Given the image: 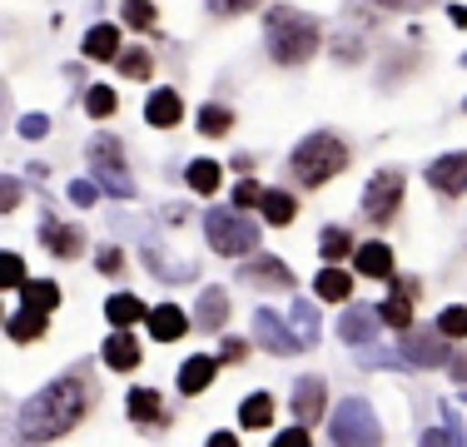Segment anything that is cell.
Returning a JSON list of instances; mask_svg holds the SVG:
<instances>
[{"mask_svg":"<svg viewBox=\"0 0 467 447\" xmlns=\"http://www.w3.org/2000/svg\"><path fill=\"white\" fill-rule=\"evenodd\" d=\"M90 408H95V373L85 363H75L65 373H55L46 388H36V398H26L16 428L30 447H40V442H55L65 432H75Z\"/></svg>","mask_w":467,"mask_h":447,"instance_id":"obj_1","label":"cell"},{"mask_svg":"<svg viewBox=\"0 0 467 447\" xmlns=\"http://www.w3.org/2000/svg\"><path fill=\"white\" fill-rule=\"evenodd\" d=\"M264 45H269L274 65H288V70H294V65H308L324 50V26H318V16H308V10L274 0V5L264 10Z\"/></svg>","mask_w":467,"mask_h":447,"instance_id":"obj_2","label":"cell"},{"mask_svg":"<svg viewBox=\"0 0 467 447\" xmlns=\"http://www.w3.org/2000/svg\"><path fill=\"white\" fill-rule=\"evenodd\" d=\"M348 160H353V150H348L343 134L314 130V134H304V140L294 144V154H288V174H294L304 189H324L333 174L348 170Z\"/></svg>","mask_w":467,"mask_h":447,"instance_id":"obj_3","label":"cell"},{"mask_svg":"<svg viewBox=\"0 0 467 447\" xmlns=\"http://www.w3.org/2000/svg\"><path fill=\"white\" fill-rule=\"evenodd\" d=\"M204 234H209V249L224 254V259H249V254H259V224L244 214V209H209Z\"/></svg>","mask_w":467,"mask_h":447,"instance_id":"obj_4","label":"cell"},{"mask_svg":"<svg viewBox=\"0 0 467 447\" xmlns=\"http://www.w3.org/2000/svg\"><path fill=\"white\" fill-rule=\"evenodd\" d=\"M328 438H333V447H378L383 442V422H378L373 402L368 398H343L338 408H333Z\"/></svg>","mask_w":467,"mask_h":447,"instance_id":"obj_5","label":"cell"},{"mask_svg":"<svg viewBox=\"0 0 467 447\" xmlns=\"http://www.w3.org/2000/svg\"><path fill=\"white\" fill-rule=\"evenodd\" d=\"M85 154H90L95 184L105 189V194L135 199V179H130V170H125V144H119V134H95V140L85 144Z\"/></svg>","mask_w":467,"mask_h":447,"instance_id":"obj_6","label":"cell"},{"mask_svg":"<svg viewBox=\"0 0 467 447\" xmlns=\"http://www.w3.org/2000/svg\"><path fill=\"white\" fill-rule=\"evenodd\" d=\"M403 189H408L403 170H378L368 184H363V219L368 224H393V214L403 209Z\"/></svg>","mask_w":467,"mask_h":447,"instance_id":"obj_7","label":"cell"},{"mask_svg":"<svg viewBox=\"0 0 467 447\" xmlns=\"http://www.w3.org/2000/svg\"><path fill=\"white\" fill-rule=\"evenodd\" d=\"M448 338L438 328H403V343H398V363L408 368H448Z\"/></svg>","mask_w":467,"mask_h":447,"instance_id":"obj_8","label":"cell"},{"mask_svg":"<svg viewBox=\"0 0 467 447\" xmlns=\"http://www.w3.org/2000/svg\"><path fill=\"white\" fill-rule=\"evenodd\" d=\"M254 338H259L274 358H294V353H304V343L294 338V328H288V323H284L274 308H259V313H254Z\"/></svg>","mask_w":467,"mask_h":447,"instance_id":"obj_9","label":"cell"},{"mask_svg":"<svg viewBox=\"0 0 467 447\" xmlns=\"http://www.w3.org/2000/svg\"><path fill=\"white\" fill-rule=\"evenodd\" d=\"M40 244H46V254H55V259H80L85 254V229L65 224L60 214H40Z\"/></svg>","mask_w":467,"mask_h":447,"instance_id":"obj_10","label":"cell"},{"mask_svg":"<svg viewBox=\"0 0 467 447\" xmlns=\"http://www.w3.org/2000/svg\"><path fill=\"white\" fill-rule=\"evenodd\" d=\"M288 408H294L298 428H314V422L324 418V408H328V383H324V378H298V383H294V402H288Z\"/></svg>","mask_w":467,"mask_h":447,"instance_id":"obj_11","label":"cell"},{"mask_svg":"<svg viewBox=\"0 0 467 447\" xmlns=\"http://www.w3.org/2000/svg\"><path fill=\"white\" fill-rule=\"evenodd\" d=\"M239 278H244V284H254V288H288V284H294L288 264L274 259V254H249L244 268H239Z\"/></svg>","mask_w":467,"mask_h":447,"instance_id":"obj_12","label":"cell"},{"mask_svg":"<svg viewBox=\"0 0 467 447\" xmlns=\"http://www.w3.org/2000/svg\"><path fill=\"white\" fill-rule=\"evenodd\" d=\"M428 184L438 189L442 199L467 194V154H442V160L428 164Z\"/></svg>","mask_w":467,"mask_h":447,"instance_id":"obj_13","label":"cell"},{"mask_svg":"<svg viewBox=\"0 0 467 447\" xmlns=\"http://www.w3.org/2000/svg\"><path fill=\"white\" fill-rule=\"evenodd\" d=\"M378 328H383V318H378V308H368V304H353V308L338 318V338L348 343V348H363V343H373Z\"/></svg>","mask_w":467,"mask_h":447,"instance_id":"obj_14","label":"cell"},{"mask_svg":"<svg viewBox=\"0 0 467 447\" xmlns=\"http://www.w3.org/2000/svg\"><path fill=\"white\" fill-rule=\"evenodd\" d=\"M144 120H150L154 130H174V125H180V120H184L180 89H170V85L150 89V99H144Z\"/></svg>","mask_w":467,"mask_h":447,"instance_id":"obj_15","label":"cell"},{"mask_svg":"<svg viewBox=\"0 0 467 447\" xmlns=\"http://www.w3.org/2000/svg\"><path fill=\"white\" fill-rule=\"evenodd\" d=\"M224 318H229V294L219 284H209L204 294H199V304H194V328H204V333H219L224 328Z\"/></svg>","mask_w":467,"mask_h":447,"instance_id":"obj_16","label":"cell"},{"mask_svg":"<svg viewBox=\"0 0 467 447\" xmlns=\"http://www.w3.org/2000/svg\"><path fill=\"white\" fill-rule=\"evenodd\" d=\"M99 358H105V368H115V373H135L140 368V343L130 338V328H115L105 338V348H99Z\"/></svg>","mask_w":467,"mask_h":447,"instance_id":"obj_17","label":"cell"},{"mask_svg":"<svg viewBox=\"0 0 467 447\" xmlns=\"http://www.w3.org/2000/svg\"><path fill=\"white\" fill-rule=\"evenodd\" d=\"M353 268H358L363 278H393V249H388L383 239H368L353 249Z\"/></svg>","mask_w":467,"mask_h":447,"instance_id":"obj_18","label":"cell"},{"mask_svg":"<svg viewBox=\"0 0 467 447\" xmlns=\"http://www.w3.org/2000/svg\"><path fill=\"white\" fill-rule=\"evenodd\" d=\"M144 323H150L154 343H180L184 333H189V313H184L180 304H160V308H154Z\"/></svg>","mask_w":467,"mask_h":447,"instance_id":"obj_19","label":"cell"},{"mask_svg":"<svg viewBox=\"0 0 467 447\" xmlns=\"http://www.w3.org/2000/svg\"><path fill=\"white\" fill-rule=\"evenodd\" d=\"M214 373H219V358H209V353H194V358H184L180 363V393H204L209 383H214Z\"/></svg>","mask_w":467,"mask_h":447,"instance_id":"obj_20","label":"cell"},{"mask_svg":"<svg viewBox=\"0 0 467 447\" xmlns=\"http://www.w3.org/2000/svg\"><path fill=\"white\" fill-rule=\"evenodd\" d=\"M20 308H30V313H50L60 308V288L50 284V278H26V284H20Z\"/></svg>","mask_w":467,"mask_h":447,"instance_id":"obj_21","label":"cell"},{"mask_svg":"<svg viewBox=\"0 0 467 447\" xmlns=\"http://www.w3.org/2000/svg\"><path fill=\"white\" fill-rule=\"evenodd\" d=\"M119 50H125V45H119V26L99 20V26L85 30V55H90V60H115Z\"/></svg>","mask_w":467,"mask_h":447,"instance_id":"obj_22","label":"cell"},{"mask_svg":"<svg viewBox=\"0 0 467 447\" xmlns=\"http://www.w3.org/2000/svg\"><path fill=\"white\" fill-rule=\"evenodd\" d=\"M314 294L328 298V304H348V298H353V274H343L338 264H328L324 274L314 278Z\"/></svg>","mask_w":467,"mask_h":447,"instance_id":"obj_23","label":"cell"},{"mask_svg":"<svg viewBox=\"0 0 467 447\" xmlns=\"http://www.w3.org/2000/svg\"><path fill=\"white\" fill-rule=\"evenodd\" d=\"M130 418L140 422V428H150V422L164 418V402H160V388H130Z\"/></svg>","mask_w":467,"mask_h":447,"instance_id":"obj_24","label":"cell"},{"mask_svg":"<svg viewBox=\"0 0 467 447\" xmlns=\"http://www.w3.org/2000/svg\"><path fill=\"white\" fill-rule=\"evenodd\" d=\"M378 318L388 323V328H413V294H403V288H393V294L383 298V304H378Z\"/></svg>","mask_w":467,"mask_h":447,"instance_id":"obj_25","label":"cell"},{"mask_svg":"<svg viewBox=\"0 0 467 447\" xmlns=\"http://www.w3.org/2000/svg\"><path fill=\"white\" fill-rule=\"evenodd\" d=\"M105 318H109V328H130V323L150 318V308H144L135 294H109V304H105Z\"/></svg>","mask_w":467,"mask_h":447,"instance_id":"obj_26","label":"cell"},{"mask_svg":"<svg viewBox=\"0 0 467 447\" xmlns=\"http://www.w3.org/2000/svg\"><path fill=\"white\" fill-rule=\"evenodd\" d=\"M184 179H189V189H194V194H219V184H224V170H219L214 160H189Z\"/></svg>","mask_w":467,"mask_h":447,"instance_id":"obj_27","label":"cell"},{"mask_svg":"<svg viewBox=\"0 0 467 447\" xmlns=\"http://www.w3.org/2000/svg\"><path fill=\"white\" fill-rule=\"evenodd\" d=\"M5 333H10V343H36V338H46V313L20 308L16 318L5 323Z\"/></svg>","mask_w":467,"mask_h":447,"instance_id":"obj_28","label":"cell"},{"mask_svg":"<svg viewBox=\"0 0 467 447\" xmlns=\"http://www.w3.org/2000/svg\"><path fill=\"white\" fill-rule=\"evenodd\" d=\"M259 209H264V219H269V224H294V214H298V204H294L288 189H264Z\"/></svg>","mask_w":467,"mask_h":447,"instance_id":"obj_29","label":"cell"},{"mask_svg":"<svg viewBox=\"0 0 467 447\" xmlns=\"http://www.w3.org/2000/svg\"><path fill=\"white\" fill-rule=\"evenodd\" d=\"M318 254H324L328 264L353 259V234H348V229H338V224H328V229L318 234Z\"/></svg>","mask_w":467,"mask_h":447,"instance_id":"obj_30","label":"cell"},{"mask_svg":"<svg viewBox=\"0 0 467 447\" xmlns=\"http://www.w3.org/2000/svg\"><path fill=\"white\" fill-rule=\"evenodd\" d=\"M294 338L304 343V348H314V343H318V308H314V298H298V304H294Z\"/></svg>","mask_w":467,"mask_h":447,"instance_id":"obj_31","label":"cell"},{"mask_svg":"<svg viewBox=\"0 0 467 447\" xmlns=\"http://www.w3.org/2000/svg\"><path fill=\"white\" fill-rule=\"evenodd\" d=\"M115 70L125 75V80H150L154 60H150V50H140V45H130V50H119V55H115Z\"/></svg>","mask_w":467,"mask_h":447,"instance_id":"obj_32","label":"cell"},{"mask_svg":"<svg viewBox=\"0 0 467 447\" xmlns=\"http://www.w3.org/2000/svg\"><path fill=\"white\" fill-rule=\"evenodd\" d=\"M239 422H244V428H269V422H274V398L269 393H249V398H244V408H239Z\"/></svg>","mask_w":467,"mask_h":447,"instance_id":"obj_33","label":"cell"},{"mask_svg":"<svg viewBox=\"0 0 467 447\" xmlns=\"http://www.w3.org/2000/svg\"><path fill=\"white\" fill-rule=\"evenodd\" d=\"M234 130V109L229 105H199V134H209V140H219V134Z\"/></svg>","mask_w":467,"mask_h":447,"instance_id":"obj_34","label":"cell"},{"mask_svg":"<svg viewBox=\"0 0 467 447\" xmlns=\"http://www.w3.org/2000/svg\"><path fill=\"white\" fill-rule=\"evenodd\" d=\"M85 109H90V120H109L119 109V95L109 85H90L85 89Z\"/></svg>","mask_w":467,"mask_h":447,"instance_id":"obj_35","label":"cell"},{"mask_svg":"<svg viewBox=\"0 0 467 447\" xmlns=\"http://www.w3.org/2000/svg\"><path fill=\"white\" fill-rule=\"evenodd\" d=\"M438 333L442 338H467V308L462 304H448L438 313Z\"/></svg>","mask_w":467,"mask_h":447,"instance_id":"obj_36","label":"cell"},{"mask_svg":"<svg viewBox=\"0 0 467 447\" xmlns=\"http://www.w3.org/2000/svg\"><path fill=\"white\" fill-rule=\"evenodd\" d=\"M125 26H135V30H154V0H125Z\"/></svg>","mask_w":467,"mask_h":447,"instance_id":"obj_37","label":"cell"},{"mask_svg":"<svg viewBox=\"0 0 467 447\" xmlns=\"http://www.w3.org/2000/svg\"><path fill=\"white\" fill-rule=\"evenodd\" d=\"M26 284V259L20 254H0V288H20Z\"/></svg>","mask_w":467,"mask_h":447,"instance_id":"obj_38","label":"cell"},{"mask_svg":"<svg viewBox=\"0 0 467 447\" xmlns=\"http://www.w3.org/2000/svg\"><path fill=\"white\" fill-rule=\"evenodd\" d=\"M70 204H75V209L99 204V184H95V179H70Z\"/></svg>","mask_w":467,"mask_h":447,"instance_id":"obj_39","label":"cell"},{"mask_svg":"<svg viewBox=\"0 0 467 447\" xmlns=\"http://www.w3.org/2000/svg\"><path fill=\"white\" fill-rule=\"evenodd\" d=\"M20 199H26V184L10 174H0V214H10V209H20Z\"/></svg>","mask_w":467,"mask_h":447,"instance_id":"obj_40","label":"cell"},{"mask_svg":"<svg viewBox=\"0 0 467 447\" xmlns=\"http://www.w3.org/2000/svg\"><path fill=\"white\" fill-rule=\"evenodd\" d=\"M333 60H338V65L363 60V36H338V45H333Z\"/></svg>","mask_w":467,"mask_h":447,"instance_id":"obj_41","label":"cell"},{"mask_svg":"<svg viewBox=\"0 0 467 447\" xmlns=\"http://www.w3.org/2000/svg\"><path fill=\"white\" fill-rule=\"evenodd\" d=\"M264 199V189L254 184V179H239V184H234V209H254Z\"/></svg>","mask_w":467,"mask_h":447,"instance_id":"obj_42","label":"cell"},{"mask_svg":"<svg viewBox=\"0 0 467 447\" xmlns=\"http://www.w3.org/2000/svg\"><path fill=\"white\" fill-rule=\"evenodd\" d=\"M209 5V16H249L259 0H204Z\"/></svg>","mask_w":467,"mask_h":447,"instance_id":"obj_43","label":"cell"},{"mask_svg":"<svg viewBox=\"0 0 467 447\" xmlns=\"http://www.w3.org/2000/svg\"><path fill=\"white\" fill-rule=\"evenodd\" d=\"M269 447H314V438H308V428H284V432H274V442Z\"/></svg>","mask_w":467,"mask_h":447,"instance_id":"obj_44","label":"cell"},{"mask_svg":"<svg viewBox=\"0 0 467 447\" xmlns=\"http://www.w3.org/2000/svg\"><path fill=\"white\" fill-rule=\"evenodd\" d=\"M95 268L99 274H119V268H125V254H119L115 244H105V249L95 254Z\"/></svg>","mask_w":467,"mask_h":447,"instance_id":"obj_45","label":"cell"},{"mask_svg":"<svg viewBox=\"0 0 467 447\" xmlns=\"http://www.w3.org/2000/svg\"><path fill=\"white\" fill-rule=\"evenodd\" d=\"M46 134H50L46 115H26V120H20V140H46Z\"/></svg>","mask_w":467,"mask_h":447,"instance_id":"obj_46","label":"cell"},{"mask_svg":"<svg viewBox=\"0 0 467 447\" xmlns=\"http://www.w3.org/2000/svg\"><path fill=\"white\" fill-rule=\"evenodd\" d=\"M244 353H249V338H224V348H219V363H244Z\"/></svg>","mask_w":467,"mask_h":447,"instance_id":"obj_47","label":"cell"},{"mask_svg":"<svg viewBox=\"0 0 467 447\" xmlns=\"http://www.w3.org/2000/svg\"><path fill=\"white\" fill-rule=\"evenodd\" d=\"M422 447H452V432L448 428H428L422 432Z\"/></svg>","mask_w":467,"mask_h":447,"instance_id":"obj_48","label":"cell"},{"mask_svg":"<svg viewBox=\"0 0 467 447\" xmlns=\"http://www.w3.org/2000/svg\"><path fill=\"white\" fill-rule=\"evenodd\" d=\"M448 373H452V383L467 388V353H452V358H448Z\"/></svg>","mask_w":467,"mask_h":447,"instance_id":"obj_49","label":"cell"},{"mask_svg":"<svg viewBox=\"0 0 467 447\" xmlns=\"http://www.w3.org/2000/svg\"><path fill=\"white\" fill-rule=\"evenodd\" d=\"M378 10H422V5H432V0H373Z\"/></svg>","mask_w":467,"mask_h":447,"instance_id":"obj_50","label":"cell"},{"mask_svg":"<svg viewBox=\"0 0 467 447\" xmlns=\"http://www.w3.org/2000/svg\"><path fill=\"white\" fill-rule=\"evenodd\" d=\"M204 447H239V438H234V432H214V438H209Z\"/></svg>","mask_w":467,"mask_h":447,"instance_id":"obj_51","label":"cell"},{"mask_svg":"<svg viewBox=\"0 0 467 447\" xmlns=\"http://www.w3.org/2000/svg\"><path fill=\"white\" fill-rule=\"evenodd\" d=\"M448 20L452 26H467V5H448Z\"/></svg>","mask_w":467,"mask_h":447,"instance_id":"obj_52","label":"cell"},{"mask_svg":"<svg viewBox=\"0 0 467 447\" xmlns=\"http://www.w3.org/2000/svg\"><path fill=\"white\" fill-rule=\"evenodd\" d=\"M0 318H5V308H0Z\"/></svg>","mask_w":467,"mask_h":447,"instance_id":"obj_53","label":"cell"}]
</instances>
